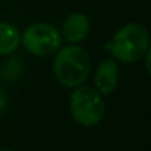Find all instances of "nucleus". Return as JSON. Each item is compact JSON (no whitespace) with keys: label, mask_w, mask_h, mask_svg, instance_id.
Listing matches in <instances>:
<instances>
[{"label":"nucleus","mask_w":151,"mask_h":151,"mask_svg":"<svg viewBox=\"0 0 151 151\" xmlns=\"http://www.w3.org/2000/svg\"><path fill=\"white\" fill-rule=\"evenodd\" d=\"M119 85V67L117 61L107 58L99 62L95 73V89L101 95H111Z\"/></svg>","instance_id":"423d86ee"},{"label":"nucleus","mask_w":151,"mask_h":151,"mask_svg":"<svg viewBox=\"0 0 151 151\" xmlns=\"http://www.w3.org/2000/svg\"><path fill=\"white\" fill-rule=\"evenodd\" d=\"M0 151H11V150H8V148H0Z\"/></svg>","instance_id":"9d476101"},{"label":"nucleus","mask_w":151,"mask_h":151,"mask_svg":"<svg viewBox=\"0 0 151 151\" xmlns=\"http://www.w3.org/2000/svg\"><path fill=\"white\" fill-rule=\"evenodd\" d=\"M70 111L74 122L80 126H96L105 116L104 98L96 89L80 85L70 95Z\"/></svg>","instance_id":"7ed1b4c3"},{"label":"nucleus","mask_w":151,"mask_h":151,"mask_svg":"<svg viewBox=\"0 0 151 151\" xmlns=\"http://www.w3.org/2000/svg\"><path fill=\"white\" fill-rule=\"evenodd\" d=\"M144 58H145V68H147V73H150V71H151V68H150V58H151V49H150V47H148V50L145 52Z\"/></svg>","instance_id":"1a4fd4ad"},{"label":"nucleus","mask_w":151,"mask_h":151,"mask_svg":"<svg viewBox=\"0 0 151 151\" xmlns=\"http://www.w3.org/2000/svg\"><path fill=\"white\" fill-rule=\"evenodd\" d=\"M91 33V19L80 12L68 15L62 22V40L70 45H77L83 42Z\"/></svg>","instance_id":"39448f33"},{"label":"nucleus","mask_w":151,"mask_h":151,"mask_svg":"<svg viewBox=\"0 0 151 151\" xmlns=\"http://www.w3.org/2000/svg\"><path fill=\"white\" fill-rule=\"evenodd\" d=\"M21 45V33L19 30L8 22L0 21V56H8L14 53Z\"/></svg>","instance_id":"0eeeda50"},{"label":"nucleus","mask_w":151,"mask_h":151,"mask_svg":"<svg viewBox=\"0 0 151 151\" xmlns=\"http://www.w3.org/2000/svg\"><path fill=\"white\" fill-rule=\"evenodd\" d=\"M21 43L27 52L36 56L53 55L62 46L61 31L49 22H36L25 28Z\"/></svg>","instance_id":"20e7f679"},{"label":"nucleus","mask_w":151,"mask_h":151,"mask_svg":"<svg viewBox=\"0 0 151 151\" xmlns=\"http://www.w3.org/2000/svg\"><path fill=\"white\" fill-rule=\"evenodd\" d=\"M150 47V36L142 24L132 22L120 27L111 40L104 46L113 58L122 64H135L141 61Z\"/></svg>","instance_id":"f03ea898"},{"label":"nucleus","mask_w":151,"mask_h":151,"mask_svg":"<svg viewBox=\"0 0 151 151\" xmlns=\"http://www.w3.org/2000/svg\"><path fill=\"white\" fill-rule=\"evenodd\" d=\"M92 70V59L86 49L70 45L59 47L53 58V74L65 88H77L83 85Z\"/></svg>","instance_id":"f257e3e1"},{"label":"nucleus","mask_w":151,"mask_h":151,"mask_svg":"<svg viewBox=\"0 0 151 151\" xmlns=\"http://www.w3.org/2000/svg\"><path fill=\"white\" fill-rule=\"evenodd\" d=\"M6 107H8V95L2 88H0V116L5 113Z\"/></svg>","instance_id":"6e6552de"}]
</instances>
